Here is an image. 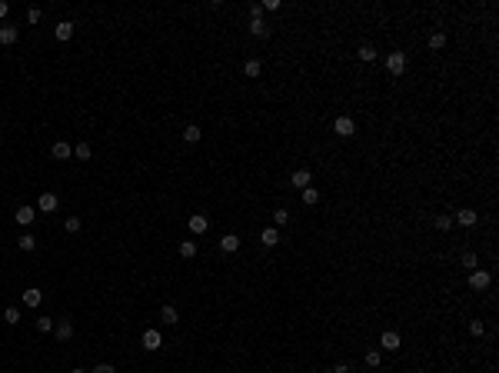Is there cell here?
Masks as SVG:
<instances>
[{"mask_svg": "<svg viewBox=\"0 0 499 373\" xmlns=\"http://www.w3.org/2000/svg\"><path fill=\"white\" fill-rule=\"evenodd\" d=\"M386 70H390L393 77H403V74H406V54L393 50L390 57H386Z\"/></svg>", "mask_w": 499, "mask_h": 373, "instance_id": "6da1fadb", "label": "cell"}, {"mask_svg": "<svg viewBox=\"0 0 499 373\" xmlns=\"http://www.w3.org/2000/svg\"><path fill=\"white\" fill-rule=\"evenodd\" d=\"M489 283H493V277H489V270H479V267H476V270L469 273V287H473V290H486Z\"/></svg>", "mask_w": 499, "mask_h": 373, "instance_id": "7a4b0ae2", "label": "cell"}, {"mask_svg": "<svg viewBox=\"0 0 499 373\" xmlns=\"http://www.w3.org/2000/svg\"><path fill=\"white\" fill-rule=\"evenodd\" d=\"M57 207H60L57 193H50V190H47V193H40V200H37V210H40V214H53Z\"/></svg>", "mask_w": 499, "mask_h": 373, "instance_id": "3957f363", "label": "cell"}, {"mask_svg": "<svg viewBox=\"0 0 499 373\" xmlns=\"http://www.w3.org/2000/svg\"><path fill=\"white\" fill-rule=\"evenodd\" d=\"M333 130L340 133V137H353V133H356V123H353V117H336Z\"/></svg>", "mask_w": 499, "mask_h": 373, "instance_id": "277c9868", "label": "cell"}, {"mask_svg": "<svg viewBox=\"0 0 499 373\" xmlns=\"http://www.w3.org/2000/svg\"><path fill=\"white\" fill-rule=\"evenodd\" d=\"M143 350H160L163 347V336H160V330H143Z\"/></svg>", "mask_w": 499, "mask_h": 373, "instance_id": "5b68a950", "label": "cell"}, {"mask_svg": "<svg viewBox=\"0 0 499 373\" xmlns=\"http://www.w3.org/2000/svg\"><path fill=\"white\" fill-rule=\"evenodd\" d=\"M187 227H190V234H207L210 220H207V217H203V214H193V217H190V220H187Z\"/></svg>", "mask_w": 499, "mask_h": 373, "instance_id": "8992f818", "label": "cell"}, {"mask_svg": "<svg viewBox=\"0 0 499 373\" xmlns=\"http://www.w3.org/2000/svg\"><path fill=\"white\" fill-rule=\"evenodd\" d=\"M13 217H17V223H20V227H30V223H33V217H37V210H33V207H27V203H24V207H17V214H13Z\"/></svg>", "mask_w": 499, "mask_h": 373, "instance_id": "52a82bcc", "label": "cell"}, {"mask_svg": "<svg viewBox=\"0 0 499 373\" xmlns=\"http://www.w3.org/2000/svg\"><path fill=\"white\" fill-rule=\"evenodd\" d=\"M379 347L383 350H399V333L396 330H386V333L379 336Z\"/></svg>", "mask_w": 499, "mask_h": 373, "instance_id": "ba28073f", "label": "cell"}, {"mask_svg": "<svg viewBox=\"0 0 499 373\" xmlns=\"http://www.w3.org/2000/svg\"><path fill=\"white\" fill-rule=\"evenodd\" d=\"M293 187H300V190H306V187H310L313 184V173L310 170H293Z\"/></svg>", "mask_w": 499, "mask_h": 373, "instance_id": "9c48e42d", "label": "cell"}, {"mask_svg": "<svg viewBox=\"0 0 499 373\" xmlns=\"http://www.w3.org/2000/svg\"><path fill=\"white\" fill-rule=\"evenodd\" d=\"M456 220H459L463 227H476V220H479V214H476V210H469V207H463L459 214H456Z\"/></svg>", "mask_w": 499, "mask_h": 373, "instance_id": "30bf717a", "label": "cell"}, {"mask_svg": "<svg viewBox=\"0 0 499 373\" xmlns=\"http://www.w3.org/2000/svg\"><path fill=\"white\" fill-rule=\"evenodd\" d=\"M53 37H57V40H70V37H73V24H70V20H60V24L53 27Z\"/></svg>", "mask_w": 499, "mask_h": 373, "instance_id": "8fae6325", "label": "cell"}, {"mask_svg": "<svg viewBox=\"0 0 499 373\" xmlns=\"http://www.w3.org/2000/svg\"><path fill=\"white\" fill-rule=\"evenodd\" d=\"M220 247H223V253H236V250H240V237H236V234L220 237Z\"/></svg>", "mask_w": 499, "mask_h": 373, "instance_id": "7c38bea8", "label": "cell"}, {"mask_svg": "<svg viewBox=\"0 0 499 373\" xmlns=\"http://www.w3.org/2000/svg\"><path fill=\"white\" fill-rule=\"evenodd\" d=\"M70 336H73V320L63 316V320H57V340H70Z\"/></svg>", "mask_w": 499, "mask_h": 373, "instance_id": "4fadbf2b", "label": "cell"}, {"mask_svg": "<svg viewBox=\"0 0 499 373\" xmlns=\"http://www.w3.org/2000/svg\"><path fill=\"white\" fill-rule=\"evenodd\" d=\"M0 44H4V47L17 44V27H10V24H4V27H0Z\"/></svg>", "mask_w": 499, "mask_h": 373, "instance_id": "5bb4252c", "label": "cell"}, {"mask_svg": "<svg viewBox=\"0 0 499 373\" xmlns=\"http://www.w3.org/2000/svg\"><path fill=\"white\" fill-rule=\"evenodd\" d=\"M260 240H263V247H276V243H280V230L276 227H266L263 234H260Z\"/></svg>", "mask_w": 499, "mask_h": 373, "instance_id": "9a60e30c", "label": "cell"}, {"mask_svg": "<svg viewBox=\"0 0 499 373\" xmlns=\"http://www.w3.org/2000/svg\"><path fill=\"white\" fill-rule=\"evenodd\" d=\"M40 300H44V293H40L37 287H27L24 290V304L27 307H40Z\"/></svg>", "mask_w": 499, "mask_h": 373, "instance_id": "2e32d148", "label": "cell"}, {"mask_svg": "<svg viewBox=\"0 0 499 373\" xmlns=\"http://www.w3.org/2000/svg\"><path fill=\"white\" fill-rule=\"evenodd\" d=\"M160 323H167V327H173V323H180V313H177V307H163V310H160Z\"/></svg>", "mask_w": 499, "mask_h": 373, "instance_id": "e0dca14e", "label": "cell"}, {"mask_svg": "<svg viewBox=\"0 0 499 373\" xmlns=\"http://www.w3.org/2000/svg\"><path fill=\"white\" fill-rule=\"evenodd\" d=\"M250 33H253V37H260V40L270 37V27H266V20H250Z\"/></svg>", "mask_w": 499, "mask_h": 373, "instance_id": "ac0fdd59", "label": "cell"}, {"mask_svg": "<svg viewBox=\"0 0 499 373\" xmlns=\"http://www.w3.org/2000/svg\"><path fill=\"white\" fill-rule=\"evenodd\" d=\"M356 57H360L363 63H373V60H376V47H373V44H363L360 50H356Z\"/></svg>", "mask_w": 499, "mask_h": 373, "instance_id": "d6986e66", "label": "cell"}, {"mask_svg": "<svg viewBox=\"0 0 499 373\" xmlns=\"http://www.w3.org/2000/svg\"><path fill=\"white\" fill-rule=\"evenodd\" d=\"M17 247L24 250V253H30L33 247H37V237H30V234H20V237H17Z\"/></svg>", "mask_w": 499, "mask_h": 373, "instance_id": "ffe728a7", "label": "cell"}, {"mask_svg": "<svg viewBox=\"0 0 499 373\" xmlns=\"http://www.w3.org/2000/svg\"><path fill=\"white\" fill-rule=\"evenodd\" d=\"M70 153H73V147H70V144H63V140L53 144V157H57V160H67Z\"/></svg>", "mask_w": 499, "mask_h": 373, "instance_id": "44dd1931", "label": "cell"}, {"mask_svg": "<svg viewBox=\"0 0 499 373\" xmlns=\"http://www.w3.org/2000/svg\"><path fill=\"white\" fill-rule=\"evenodd\" d=\"M200 137H203L200 127H196V123H187V130H183V140H187V144H196Z\"/></svg>", "mask_w": 499, "mask_h": 373, "instance_id": "7402d4cb", "label": "cell"}, {"mask_svg": "<svg viewBox=\"0 0 499 373\" xmlns=\"http://www.w3.org/2000/svg\"><path fill=\"white\" fill-rule=\"evenodd\" d=\"M243 74H247V77H260V74H263V63H260V60H247V63H243Z\"/></svg>", "mask_w": 499, "mask_h": 373, "instance_id": "603a6c76", "label": "cell"}, {"mask_svg": "<svg viewBox=\"0 0 499 373\" xmlns=\"http://www.w3.org/2000/svg\"><path fill=\"white\" fill-rule=\"evenodd\" d=\"M4 323H7V327H17V323H20V310H17V307H7V310H4Z\"/></svg>", "mask_w": 499, "mask_h": 373, "instance_id": "cb8c5ba5", "label": "cell"}, {"mask_svg": "<svg viewBox=\"0 0 499 373\" xmlns=\"http://www.w3.org/2000/svg\"><path fill=\"white\" fill-rule=\"evenodd\" d=\"M180 257H183V260H193L196 257V243L193 240H183V243H180Z\"/></svg>", "mask_w": 499, "mask_h": 373, "instance_id": "d4e9b609", "label": "cell"}, {"mask_svg": "<svg viewBox=\"0 0 499 373\" xmlns=\"http://www.w3.org/2000/svg\"><path fill=\"white\" fill-rule=\"evenodd\" d=\"M459 263H463V267H469V270H476V267H479V257H476L473 250H466V253L459 257Z\"/></svg>", "mask_w": 499, "mask_h": 373, "instance_id": "484cf974", "label": "cell"}, {"mask_svg": "<svg viewBox=\"0 0 499 373\" xmlns=\"http://www.w3.org/2000/svg\"><path fill=\"white\" fill-rule=\"evenodd\" d=\"M73 157H77V160H90V157H94L90 144H77V147H73Z\"/></svg>", "mask_w": 499, "mask_h": 373, "instance_id": "4316f807", "label": "cell"}, {"mask_svg": "<svg viewBox=\"0 0 499 373\" xmlns=\"http://www.w3.org/2000/svg\"><path fill=\"white\" fill-rule=\"evenodd\" d=\"M283 223H290V210H273V227H283Z\"/></svg>", "mask_w": 499, "mask_h": 373, "instance_id": "83f0119b", "label": "cell"}, {"mask_svg": "<svg viewBox=\"0 0 499 373\" xmlns=\"http://www.w3.org/2000/svg\"><path fill=\"white\" fill-rule=\"evenodd\" d=\"M430 47H433V50H442V47H446V33H442V30L430 33Z\"/></svg>", "mask_w": 499, "mask_h": 373, "instance_id": "f1b7e54d", "label": "cell"}, {"mask_svg": "<svg viewBox=\"0 0 499 373\" xmlns=\"http://www.w3.org/2000/svg\"><path fill=\"white\" fill-rule=\"evenodd\" d=\"M303 203H306V207L320 203V190H316V187H306V190H303Z\"/></svg>", "mask_w": 499, "mask_h": 373, "instance_id": "f546056e", "label": "cell"}, {"mask_svg": "<svg viewBox=\"0 0 499 373\" xmlns=\"http://www.w3.org/2000/svg\"><path fill=\"white\" fill-rule=\"evenodd\" d=\"M37 330H40V333H50V330H53V316H37Z\"/></svg>", "mask_w": 499, "mask_h": 373, "instance_id": "4dcf8cb0", "label": "cell"}, {"mask_svg": "<svg viewBox=\"0 0 499 373\" xmlns=\"http://www.w3.org/2000/svg\"><path fill=\"white\" fill-rule=\"evenodd\" d=\"M433 223H436V230H449V227H453V217H449V214H439Z\"/></svg>", "mask_w": 499, "mask_h": 373, "instance_id": "1f68e13d", "label": "cell"}, {"mask_svg": "<svg viewBox=\"0 0 499 373\" xmlns=\"http://www.w3.org/2000/svg\"><path fill=\"white\" fill-rule=\"evenodd\" d=\"M366 363H369V367H379V363H383V353H379V350H369V353H366Z\"/></svg>", "mask_w": 499, "mask_h": 373, "instance_id": "d6a6232c", "label": "cell"}, {"mask_svg": "<svg viewBox=\"0 0 499 373\" xmlns=\"http://www.w3.org/2000/svg\"><path fill=\"white\" fill-rule=\"evenodd\" d=\"M63 227H67V234H77V230H80V217H67Z\"/></svg>", "mask_w": 499, "mask_h": 373, "instance_id": "836d02e7", "label": "cell"}, {"mask_svg": "<svg viewBox=\"0 0 499 373\" xmlns=\"http://www.w3.org/2000/svg\"><path fill=\"white\" fill-rule=\"evenodd\" d=\"M469 333H473V336H483V333H486V327H483V320H473V323H469Z\"/></svg>", "mask_w": 499, "mask_h": 373, "instance_id": "e575fe53", "label": "cell"}, {"mask_svg": "<svg viewBox=\"0 0 499 373\" xmlns=\"http://www.w3.org/2000/svg\"><path fill=\"white\" fill-rule=\"evenodd\" d=\"M250 17H253V20H263V7L253 4V7H250Z\"/></svg>", "mask_w": 499, "mask_h": 373, "instance_id": "d590c367", "label": "cell"}, {"mask_svg": "<svg viewBox=\"0 0 499 373\" xmlns=\"http://www.w3.org/2000/svg\"><path fill=\"white\" fill-rule=\"evenodd\" d=\"M260 7H263V10H280V0H263Z\"/></svg>", "mask_w": 499, "mask_h": 373, "instance_id": "8d00e7d4", "label": "cell"}, {"mask_svg": "<svg viewBox=\"0 0 499 373\" xmlns=\"http://www.w3.org/2000/svg\"><path fill=\"white\" fill-rule=\"evenodd\" d=\"M90 373H117L114 367H110V363H100V367H94V370H90Z\"/></svg>", "mask_w": 499, "mask_h": 373, "instance_id": "74e56055", "label": "cell"}, {"mask_svg": "<svg viewBox=\"0 0 499 373\" xmlns=\"http://www.w3.org/2000/svg\"><path fill=\"white\" fill-rule=\"evenodd\" d=\"M27 20H30V24H37V20H40V10H37V7H30V10H27Z\"/></svg>", "mask_w": 499, "mask_h": 373, "instance_id": "f35d334b", "label": "cell"}, {"mask_svg": "<svg viewBox=\"0 0 499 373\" xmlns=\"http://www.w3.org/2000/svg\"><path fill=\"white\" fill-rule=\"evenodd\" d=\"M7 13H10V4H7V0H0V20H4Z\"/></svg>", "mask_w": 499, "mask_h": 373, "instance_id": "ab89813d", "label": "cell"}, {"mask_svg": "<svg viewBox=\"0 0 499 373\" xmlns=\"http://www.w3.org/2000/svg\"><path fill=\"white\" fill-rule=\"evenodd\" d=\"M333 373H353V370H349L346 363H340V367H333Z\"/></svg>", "mask_w": 499, "mask_h": 373, "instance_id": "60d3db41", "label": "cell"}, {"mask_svg": "<svg viewBox=\"0 0 499 373\" xmlns=\"http://www.w3.org/2000/svg\"><path fill=\"white\" fill-rule=\"evenodd\" d=\"M70 373H87V370H70Z\"/></svg>", "mask_w": 499, "mask_h": 373, "instance_id": "b9f144b4", "label": "cell"}, {"mask_svg": "<svg viewBox=\"0 0 499 373\" xmlns=\"http://www.w3.org/2000/svg\"><path fill=\"white\" fill-rule=\"evenodd\" d=\"M326 373H333V370H326Z\"/></svg>", "mask_w": 499, "mask_h": 373, "instance_id": "7bdbcfd3", "label": "cell"}]
</instances>
